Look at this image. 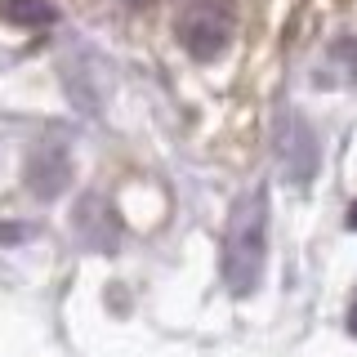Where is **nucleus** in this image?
Here are the masks:
<instances>
[{
    "label": "nucleus",
    "instance_id": "nucleus-8",
    "mask_svg": "<svg viewBox=\"0 0 357 357\" xmlns=\"http://www.w3.org/2000/svg\"><path fill=\"white\" fill-rule=\"evenodd\" d=\"M349 223H353V228H357V201H353V210H349Z\"/></svg>",
    "mask_w": 357,
    "mask_h": 357
},
{
    "label": "nucleus",
    "instance_id": "nucleus-7",
    "mask_svg": "<svg viewBox=\"0 0 357 357\" xmlns=\"http://www.w3.org/2000/svg\"><path fill=\"white\" fill-rule=\"evenodd\" d=\"M349 335L357 340V299H353V308H349Z\"/></svg>",
    "mask_w": 357,
    "mask_h": 357
},
{
    "label": "nucleus",
    "instance_id": "nucleus-2",
    "mask_svg": "<svg viewBox=\"0 0 357 357\" xmlns=\"http://www.w3.org/2000/svg\"><path fill=\"white\" fill-rule=\"evenodd\" d=\"M232 31H237V9H232V0H192V5L178 14V45H183L197 63L219 59L232 45Z\"/></svg>",
    "mask_w": 357,
    "mask_h": 357
},
{
    "label": "nucleus",
    "instance_id": "nucleus-1",
    "mask_svg": "<svg viewBox=\"0 0 357 357\" xmlns=\"http://www.w3.org/2000/svg\"><path fill=\"white\" fill-rule=\"evenodd\" d=\"M268 259V197L264 188H250L232 201L228 232H223V282L232 295H250L264 282Z\"/></svg>",
    "mask_w": 357,
    "mask_h": 357
},
{
    "label": "nucleus",
    "instance_id": "nucleus-6",
    "mask_svg": "<svg viewBox=\"0 0 357 357\" xmlns=\"http://www.w3.org/2000/svg\"><path fill=\"white\" fill-rule=\"evenodd\" d=\"M335 59H340V63L357 76V40H340V45H335Z\"/></svg>",
    "mask_w": 357,
    "mask_h": 357
},
{
    "label": "nucleus",
    "instance_id": "nucleus-5",
    "mask_svg": "<svg viewBox=\"0 0 357 357\" xmlns=\"http://www.w3.org/2000/svg\"><path fill=\"white\" fill-rule=\"evenodd\" d=\"M0 18L14 27H50L59 18V9L50 0H0Z\"/></svg>",
    "mask_w": 357,
    "mask_h": 357
},
{
    "label": "nucleus",
    "instance_id": "nucleus-4",
    "mask_svg": "<svg viewBox=\"0 0 357 357\" xmlns=\"http://www.w3.org/2000/svg\"><path fill=\"white\" fill-rule=\"evenodd\" d=\"M67 178H72V161H67L63 148H36V152L27 156V188L40 201L59 197L63 188H67Z\"/></svg>",
    "mask_w": 357,
    "mask_h": 357
},
{
    "label": "nucleus",
    "instance_id": "nucleus-3",
    "mask_svg": "<svg viewBox=\"0 0 357 357\" xmlns=\"http://www.w3.org/2000/svg\"><path fill=\"white\" fill-rule=\"evenodd\" d=\"M273 152H277V165H282V178L290 183H308L317 174V134L308 130L304 116L295 112H282L273 126Z\"/></svg>",
    "mask_w": 357,
    "mask_h": 357
}]
</instances>
